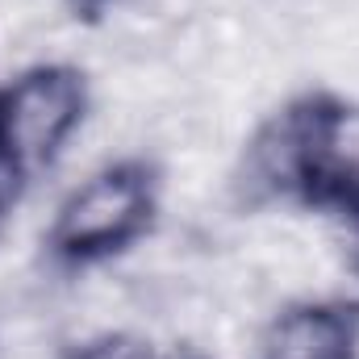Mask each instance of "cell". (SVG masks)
Returning a JSON list of instances; mask_svg holds the SVG:
<instances>
[{"instance_id":"1","label":"cell","mask_w":359,"mask_h":359,"mask_svg":"<svg viewBox=\"0 0 359 359\" xmlns=\"http://www.w3.org/2000/svg\"><path fill=\"white\" fill-rule=\"evenodd\" d=\"M159 213V176L142 159H113L67 188L50 222V251L72 264H109L151 234Z\"/></svg>"},{"instance_id":"2","label":"cell","mask_w":359,"mask_h":359,"mask_svg":"<svg viewBox=\"0 0 359 359\" xmlns=\"http://www.w3.org/2000/svg\"><path fill=\"white\" fill-rule=\"evenodd\" d=\"M88 113L92 92L76 63H29L0 88V151L25 176L55 168L67 159Z\"/></svg>"},{"instance_id":"3","label":"cell","mask_w":359,"mask_h":359,"mask_svg":"<svg viewBox=\"0 0 359 359\" xmlns=\"http://www.w3.org/2000/svg\"><path fill=\"white\" fill-rule=\"evenodd\" d=\"M255 359H359V305L343 297L284 301L259 326Z\"/></svg>"},{"instance_id":"4","label":"cell","mask_w":359,"mask_h":359,"mask_svg":"<svg viewBox=\"0 0 359 359\" xmlns=\"http://www.w3.org/2000/svg\"><path fill=\"white\" fill-rule=\"evenodd\" d=\"M309 205L359 209V100L309 96Z\"/></svg>"},{"instance_id":"5","label":"cell","mask_w":359,"mask_h":359,"mask_svg":"<svg viewBox=\"0 0 359 359\" xmlns=\"http://www.w3.org/2000/svg\"><path fill=\"white\" fill-rule=\"evenodd\" d=\"M63 359H163V355L138 330H104V334L80 339Z\"/></svg>"},{"instance_id":"6","label":"cell","mask_w":359,"mask_h":359,"mask_svg":"<svg viewBox=\"0 0 359 359\" xmlns=\"http://www.w3.org/2000/svg\"><path fill=\"white\" fill-rule=\"evenodd\" d=\"M343 268L355 276V284H359V209H351L347 213V234H343Z\"/></svg>"},{"instance_id":"7","label":"cell","mask_w":359,"mask_h":359,"mask_svg":"<svg viewBox=\"0 0 359 359\" xmlns=\"http://www.w3.org/2000/svg\"><path fill=\"white\" fill-rule=\"evenodd\" d=\"M121 0H63V8L67 13H80V17H104V13H113Z\"/></svg>"}]
</instances>
